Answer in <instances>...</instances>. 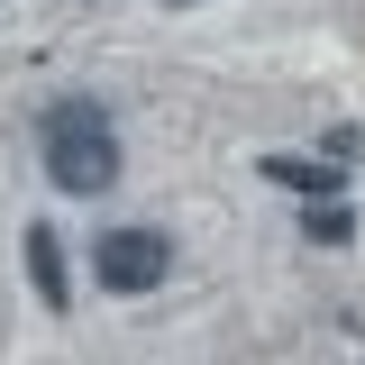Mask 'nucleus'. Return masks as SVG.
<instances>
[{"label": "nucleus", "mask_w": 365, "mask_h": 365, "mask_svg": "<svg viewBox=\"0 0 365 365\" xmlns=\"http://www.w3.org/2000/svg\"><path fill=\"white\" fill-rule=\"evenodd\" d=\"M302 237H311V247H347V237H356V210H347V201H311V210H302Z\"/></svg>", "instance_id": "obj_5"}, {"label": "nucleus", "mask_w": 365, "mask_h": 365, "mask_svg": "<svg viewBox=\"0 0 365 365\" xmlns=\"http://www.w3.org/2000/svg\"><path fill=\"white\" fill-rule=\"evenodd\" d=\"M91 274H101V292H155L174 274V237L165 228H101Z\"/></svg>", "instance_id": "obj_2"}, {"label": "nucleus", "mask_w": 365, "mask_h": 365, "mask_svg": "<svg viewBox=\"0 0 365 365\" xmlns=\"http://www.w3.org/2000/svg\"><path fill=\"white\" fill-rule=\"evenodd\" d=\"M256 174L265 182H283V192H292V201H338V165H311V155H256Z\"/></svg>", "instance_id": "obj_4"}, {"label": "nucleus", "mask_w": 365, "mask_h": 365, "mask_svg": "<svg viewBox=\"0 0 365 365\" xmlns=\"http://www.w3.org/2000/svg\"><path fill=\"white\" fill-rule=\"evenodd\" d=\"M37 146H46V182L55 192H110L119 182V128L101 101H55L37 119Z\"/></svg>", "instance_id": "obj_1"}, {"label": "nucleus", "mask_w": 365, "mask_h": 365, "mask_svg": "<svg viewBox=\"0 0 365 365\" xmlns=\"http://www.w3.org/2000/svg\"><path fill=\"white\" fill-rule=\"evenodd\" d=\"M165 9H201V0H165Z\"/></svg>", "instance_id": "obj_6"}, {"label": "nucleus", "mask_w": 365, "mask_h": 365, "mask_svg": "<svg viewBox=\"0 0 365 365\" xmlns=\"http://www.w3.org/2000/svg\"><path fill=\"white\" fill-rule=\"evenodd\" d=\"M19 256H28V283H37V302H46V311H64V302H73V274H64V237L37 220Z\"/></svg>", "instance_id": "obj_3"}]
</instances>
